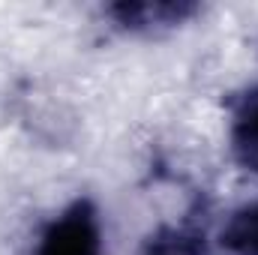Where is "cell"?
Instances as JSON below:
<instances>
[{"mask_svg": "<svg viewBox=\"0 0 258 255\" xmlns=\"http://www.w3.org/2000/svg\"><path fill=\"white\" fill-rule=\"evenodd\" d=\"M36 255H102L99 216L87 198H78L42 231Z\"/></svg>", "mask_w": 258, "mask_h": 255, "instance_id": "cell-1", "label": "cell"}, {"mask_svg": "<svg viewBox=\"0 0 258 255\" xmlns=\"http://www.w3.org/2000/svg\"><path fill=\"white\" fill-rule=\"evenodd\" d=\"M144 255H204V243L198 240V234L192 231H180V228H165L159 231Z\"/></svg>", "mask_w": 258, "mask_h": 255, "instance_id": "cell-5", "label": "cell"}, {"mask_svg": "<svg viewBox=\"0 0 258 255\" xmlns=\"http://www.w3.org/2000/svg\"><path fill=\"white\" fill-rule=\"evenodd\" d=\"M219 240L231 255H258V201L231 213Z\"/></svg>", "mask_w": 258, "mask_h": 255, "instance_id": "cell-4", "label": "cell"}, {"mask_svg": "<svg viewBox=\"0 0 258 255\" xmlns=\"http://www.w3.org/2000/svg\"><path fill=\"white\" fill-rule=\"evenodd\" d=\"M120 24L132 30H147V27H165V24H180L195 12L192 3H117L111 9Z\"/></svg>", "mask_w": 258, "mask_h": 255, "instance_id": "cell-3", "label": "cell"}, {"mask_svg": "<svg viewBox=\"0 0 258 255\" xmlns=\"http://www.w3.org/2000/svg\"><path fill=\"white\" fill-rule=\"evenodd\" d=\"M231 150L234 159L246 168L258 174V90L246 93L234 111L231 120Z\"/></svg>", "mask_w": 258, "mask_h": 255, "instance_id": "cell-2", "label": "cell"}]
</instances>
